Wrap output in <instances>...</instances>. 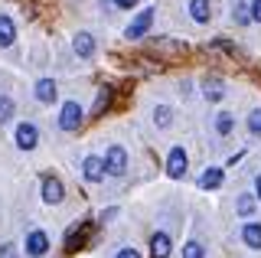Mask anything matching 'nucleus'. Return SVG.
I'll list each match as a JSON object with an SVG mask.
<instances>
[{
    "label": "nucleus",
    "instance_id": "nucleus-15",
    "mask_svg": "<svg viewBox=\"0 0 261 258\" xmlns=\"http://www.w3.org/2000/svg\"><path fill=\"white\" fill-rule=\"evenodd\" d=\"M242 242L258 252V248H261V222H248V225H245V229H242Z\"/></svg>",
    "mask_w": 261,
    "mask_h": 258
},
{
    "label": "nucleus",
    "instance_id": "nucleus-12",
    "mask_svg": "<svg viewBox=\"0 0 261 258\" xmlns=\"http://www.w3.org/2000/svg\"><path fill=\"white\" fill-rule=\"evenodd\" d=\"M72 49H75L82 59H92V56H95V39H92V33H75V39H72Z\"/></svg>",
    "mask_w": 261,
    "mask_h": 258
},
{
    "label": "nucleus",
    "instance_id": "nucleus-7",
    "mask_svg": "<svg viewBox=\"0 0 261 258\" xmlns=\"http://www.w3.org/2000/svg\"><path fill=\"white\" fill-rule=\"evenodd\" d=\"M49 252V236H46V232H30V236H27V255L30 258H43Z\"/></svg>",
    "mask_w": 261,
    "mask_h": 258
},
{
    "label": "nucleus",
    "instance_id": "nucleus-29",
    "mask_svg": "<svg viewBox=\"0 0 261 258\" xmlns=\"http://www.w3.org/2000/svg\"><path fill=\"white\" fill-rule=\"evenodd\" d=\"M111 4H114V7H121V10H130L137 0H111Z\"/></svg>",
    "mask_w": 261,
    "mask_h": 258
},
{
    "label": "nucleus",
    "instance_id": "nucleus-26",
    "mask_svg": "<svg viewBox=\"0 0 261 258\" xmlns=\"http://www.w3.org/2000/svg\"><path fill=\"white\" fill-rule=\"evenodd\" d=\"M248 131H251V134H261V108H255V111L248 115Z\"/></svg>",
    "mask_w": 261,
    "mask_h": 258
},
{
    "label": "nucleus",
    "instance_id": "nucleus-28",
    "mask_svg": "<svg viewBox=\"0 0 261 258\" xmlns=\"http://www.w3.org/2000/svg\"><path fill=\"white\" fill-rule=\"evenodd\" d=\"M251 20L261 23V0H255V4H251Z\"/></svg>",
    "mask_w": 261,
    "mask_h": 258
},
{
    "label": "nucleus",
    "instance_id": "nucleus-1",
    "mask_svg": "<svg viewBox=\"0 0 261 258\" xmlns=\"http://www.w3.org/2000/svg\"><path fill=\"white\" fill-rule=\"evenodd\" d=\"M127 170V150L124 147H108V154H105V173H111V176H124Z\"/></svg>",
    "mask_w": 261,
    "mask_h": 258
},
{
    "label": "nucleus",
    "instance_id": "nucleus-14",
    "mask_svg": "<svg viewBox=\"0 0 261 258\" xmlns=\"http://www.w3.org/2000/svg\"><path fill=\"white\" fill-rule=\"evenodd\" d=\"M56 95H59V88H56L53 79H39V82H36V98L43 101V105L56 101Z\"/></svg>",
    "mask_w": 261,
    "mask_h": 258
},
{
    "label": "nucleus",
    "instance_id": "nucleus-16",
    "mask_svg": "<svg viewBox=\"0 0 261 258\" xmlns=\"http://www.w3.org/2000/svg\"><path fill=\"white\" fill-rule=\"evenodd\" d=\"M190 13H193L196 23H209V17H212L209 0H190Z\"/></svg>",
    "mask_w": 261,
    "mask_h": 258
},
{
    "label": "nucleus",
    "instance_id": "nucleus-24",
    "mask_svg": "<svg viewBox=\"0 0 261 258\" xmlns=\"http://www.w3.org/2000/svg\"><path fill=\"white\" fill-rule=\"evenodd\" d=\"M183 258H206V248L199 242H186L183 245Z\"/></svg>",
    "mask_w": 261,
    "mask_h": 258
},
{
    "label": "nucleus",
    "instance_id": "nucleus-18",
    "mask_svg": "<svg viewBox=\"0 0 261 258\" xmlns=\"http://www.w3.org/2000/svg\"><path fill=\"white\" fill-rule=\"evenodd\" d=\"M13 39H16V27H13V20L0 13V46H10Z\"/></svg>",
    "mask_w": 261,
    "mask_h": 258
},
{
    "label": "nucleus",
    "instance_id": "nucleus-6",
    "mask_svg": "<svg viewBox=\"0 0 261 258\" xmlns=\"http://www.w3.org/2000/svg\"><path fill=\"white\" fill-rule=\"evenodd\" d=\"M150 23H153V10H141L134 20H130V27H127V39H141V36H147Z\"/></svg>",
    "mask_w": 261,
    "mask_h": 258
},
{
    "label": "nucleus",
    "instance_id": "nucleus-17",
    "mask_svg": "<svg viewBox=\"0 0 261 258\" xmlns=\"http://www.w3.org/2000/svg\"><path fill=\"white\" fill-rule=\"evenodd\" d=\"M199 187L202 190H219L222 187V170H219V167H209V170L199 176Z\"/></svg>",
    "mask_w": 261,
    "mask_h": 258
},
{
    "label": "nucleus",
    "instance_id": "nucleus-25",
    "mask_svg": "<svg viewBox=\"0 0 261 258\" xmlns=\"http://www.w3.org/2000/svg\"><path fill=\"white\" fill-rule=\"evenodd\" d=\"M232 17H235V23H251V7H245V4H235V10H232Z\"/></svg>",
    "mask_w": 261,
    "mask_h": 258
},
{
    "label": "nucleus",
    "instance_id": "nucleus-22",
    "mask_svg": "<svg viewBox=\"0 0 261 258\" xmlns=\"http://www.w3.org/2000/svg\"><path fill=\"white\" fill-rule=\"evenodd\" d=\"M235 209H239V216H245V219H248V216L255 213V196H251V193H242L239 203H235Z\"/></svg>",
    "mask_w": 261,
    "mask_h": 258
},
{
    "label": "nucleus",
    "instance_id": "nucleus-30",
    "mask_svg": "<svg viewBox=\"0 0 261 258\" xmlns=\"http://www.w3.org/2000/svg\"><path fill=\"white\" fill-rule=\"evenodd\" d=\"M118 258H141V255H137L134 248H121V252H118Z\"/></svg>",
    "mask_w": 261,
    "mask_h": 258
},
{
    "label": "nucleus",
    "instance_id": "nucleus-11",
    "mask_svg": "<svg viewBox=\"0 0 261 258\" xmlns=\"http://www.w3.org/2000/svg\"><path fill=\"white\" fill-rule=\"evenodd\" d=\"M62 183L56 180V176H43V199L46 203H62Z\"/></svg>",
    "mask_w": 261,
    "mask_h": 258
},
{
    "label": "nucleus",
    "instance_id": "nucleus-23",
    "mask_svg": "<svg viewBox=\"0 0 261 258\" xmlns=\"http://www.w3.org/2000/svg\"><path fill=\"white\" fill-rule=\"evenodd\" d=\"M10 118H13V98L10 95H0V124H7Z\"/></svg>",
    "mask_w": 261,
    "mask_h": 258
},
{
    "label": "nucleus",
    "instance_id": "nucleus-20",
    "mask_svg": "<svg viewBox=\"0 0 261 258\" xmlns=\"http://www.w3.org/2000/svg\"><path fill=\"white\" fill-rule=\"evenodd\" d=\"M202 92H206V98H209V101H219V98L225 95L222 79H206V88H202Z\"/></svg>",
    "mask_w": 261,
    "mask_h": 258
},
{
    "label": "nucleus",
    "instance_id": "nucleus-31",
    "mask_svg": "<svg viewBox=\"0 0 261 258\" xmlns=\"http://www.w3.org/2000/svg\"><path fill=\"white\" fill-rule=\"evenodd\" d=\"M255 193H258V199H261V173L255 176Z\"/></svg>",
    "mask_w": 261,
    "mask_h": 258
},
{
    "label": "nucleus",
    "instance_id": "nucleus-27",
    "mask_svg": "<svg viewBox=\"0 0 261 258\" xmlns=\"http://www.w3.org/2000/svg\"><path fill=\"white\" fill-rule=\"evenodd\" d=\"M0 258H16V252H13L10 242H7V245H0Z\"/></svg>",
    "mask_w": 261,
    "mask_h": 258
},
{
    "label": "nucleus",
    "instance_id": "nucleus-10",
    "mask_svg": "<svg viewBox=\"0 0 261 258\" xmlns=\"http://www.w3.org/2000/svg\"><path fill=\"white\" fill-rule=\"evenodd\" d=\"M150 49L157 53V56H179V53H186V43H173V39H153L150 43Z\"/></svg>",
    "mask_w": 261,
    "mask_h": 258
},
{
    "label": "nucleus",
    "instance_id": "nucleus-2",
    "mask_svg": "<svg viewBox=\"0 0 261 258\" xmlns=\"http://www.w3.org/2000/svg\"><path fill=\"white\" fill-rule=\"evenodd\" d=\"M82 115H85V111L79 108V101H65L62 105V115H59V127H62V131H79Z\"/></svg>",
    "mask_w": 261,
    "mask_h": 258
},
{
    "label": "nucleus",
    "instance_id": "nucleus-13",
    "mask_svg": "<svg viewBox=\"0 0 261 258\" xmlns=\"http://www.w3.org/2000/svg\"><path fill=\"white\" fill-rule=\"evenodd\" d=\"M111 98H114V88L111 85H101L98 88V98H95V108H92V118H101L105 111L111 108Z\"/></svg>",
    "mask_w": 261,
    "mask_h": 258
},
{
    "label": "nucleus",
    "instance_id": "nucleus-3",
    "mask_svg": "<svg viewBox=\"0 0 261 258\" xmlns=\"http://www.w3.org/2000/svg\"><path fill=\"white\" fill-rule=\"evenodd\" d=\"M39 144V127L30 124V121H23L20 127H16V147L20 150H33Z\"/></svg>",
    "mask_w": 261,
    "mask_h": 258
},
{
    "label": "nucleus",
    "instance_id": "nucleus-9",
    "mask_svg": "<svg viewBox=\"0 0 261 258\" xmlns=\"http://www.w3.org/2000/svg\"><path fill=\"white\" fill-rule=\"evenodd\" d=\"M170 252H173V242H170L167 232H153L150 239V255L153 258H170Z\"/></svg>",
    "mask_w": 261,
    "mask_h": 258
},
{
    "label": "nucleus",
    "instance_id": "nucleus-19",
    "mask_svg": "<svg viewBox=\"0 0 261 258\" xmlns=\"http://www.w3.org/2000/svg\"><path fill=\"white\" fill-rule=\"evenodd\" d=\"M216 131L222 134V138H225V134H232V131H235V118L228 115V111H219V115H216Z\"/></svg>",
    "mask_w": 261,
    "mask_h": 258
},
{
    "label": "nucleus",
    "instance_id": "nucleus-21",
    "mask_svg": "<svg viewBox=\"0 0 261 258\" xmlns=\"http://www.w3.org/2000/svg\"><path fill=\"white\" fill-rule=\"evenodd\" d=\"M170 121H173V111H170L167 105H157V108H153V124H157V127H170Z\"/></svg>",
    "mask_w": 261,
    "mask_h": 258
},
{
    "label": "nucleus",
    "instance_id": "nucleus-4",
    "mask_svg": "<svg viewBox=\"0 0 261 258\" xmlns=\"http://www.w3.org/2000/svg\"><path fill=\"white\" fill-rule=\"evenodd\" d=\"M88 239H92V222L75 225V229H72L69 236H65V252H75V248H82Z\"/></svg>",
    "mask_w": 261,
    "mask_h": 258
},
{
    "label": "nucleus",
    "instance_id": "nucleus-5",
    "mask_svg": "<svg viewBox=\"0 0 261 258\" xmlns=\"http://www.w3.org/2000/svg\"><path fill=\"white\" fill-rule=\"evenodd\" d=\"M186 164H190V160H186V150L183 147H173V150H170V157H167V173L173 176V180H179V176H186Z\"/></svg>",
    "mask_w": 261,
    "mask_h": 258
},
{
    "label": "nucleus",
    "instance_id": "nucleus-8",
    "mask_svg": "<svg viewBox=\"0 0 261 258\" xmlns=\"http://www.w3.org/2000/svg\"><path fill=\"white\" fill-rule=\"evenodd\" d=\"M82 173L88 183H101L105 180V160L101 157H85L82 160Z\"/></svg>",
    "mask_w": 261,
    "mask_h": 258
}]
</instances>
